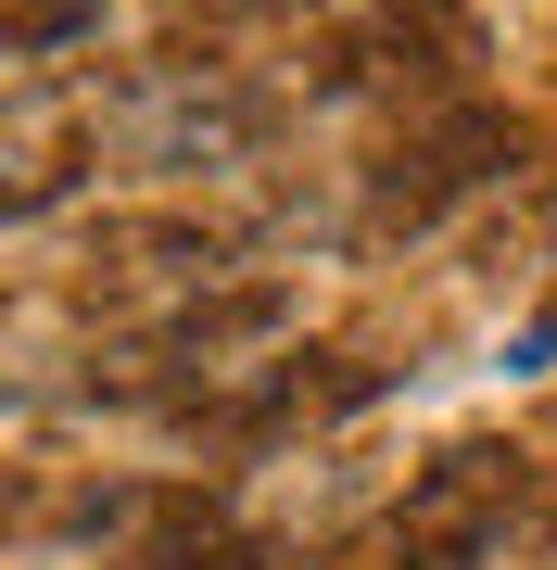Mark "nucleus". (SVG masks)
I'll list each match as a JSON object with an SVG mask.
<instances>
[{
    "mask_svg": "<svg viewBox=\"0 0 557 570\" xmlns=\"http://www.w3.org/2000/svg\"><path fill=\"white\" fill-rule=\"evenodd\" d=\"M519 444H456L431 482L406 494V508H392V558H481L495 546V520L519 508Z\"/></svg>",
    "mask_w": 557,
    "mask_h": 570,
    "instance_id": "nucleus-3",
    "label": "nucleus"
},
{
    "mask_svg": "<svg viewBox=\"0 0 557 570\" xmlns=\"http://www.w3.org/2000/svg\"><path fill=\"white\" fill-rule=\"evenodd\" d=\"M228 13H291V0H228Z\"/></svg>",
    "mask_w": 557,
    "mask_h": 570,
    "instance_id": "nucleus-6",
    "label": "nucleus"
},
{
    "mask_svg": "<svg viewBox=\"0 0 557 570\" xmlns=\"http://www.w3.org/2000/svg\"><path fill=\"white\" fill-rule=\"evenodd\" d=\"M253 127H267V115H253L241 89H216L203 63H152L140 102H115V140L140 165H166V178H178V165H241Z\"/></svg>",
    "mask_w": 557,
    "mask_h": 570,
    "instance_id": "nucleus-2",
    "label": "nucleus"
},
{
    "mask_svg": "<svg viewBox=\"0 0 557 570\" xmlns=\"http://www.w3.org/2000/svg\"><path fill=\"white\" fill-rule=\"evenodd\" d=\"M507 165H519V127H507L495 102L456 89V102H431L406 140L368 165V228H380V242H392V228H431V216L469 204V190H495Z\"/></svg>",
    "mask_w": 557,
    "mask_h": 570,
    "instance_id": "nucleus-1",
    "label": "nucleus"
},
{
    "mask_svg": "<svg viewBox=\"0 0 557 570\" xmlns=\"http://www.w3.org/2000/svg\"><path fill=\"white\" fill-rule=\"evenodd\" d=\"M392 570H481V558H392Z\"/></svg>",
    "mask_w": 557,
    "mask_h": 570,
    "instance_id": "nucleus-5",
    "label": "nucleus"
},
{
    "mask_svg": "<svg viewBox=\"0 0 557 570\" xmlns=\"http://www.w3.org/2000/svg\"><path fill=\"white\" fill-rule=\"evenodd\" d=\"M152 532H166V546H140L127 570H279L253 532H228L216 494H166V520H152Z\"/></svg>",
    "mask_w": 557,
    "mask_h": 570,
    "instance_id": "nucleus-4",
    "label": "nucleus"
}]
</instances>
